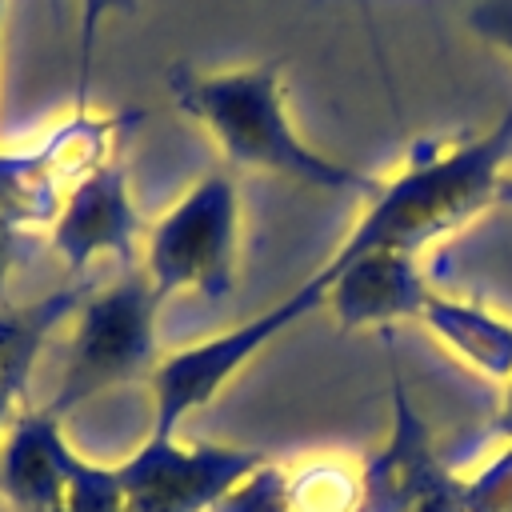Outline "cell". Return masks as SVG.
Segmentation results:
<instances>
[{
	"label": "cell",
	"instance_id": "5b68a950",
	"mask_svg": "<svg viewBox=\"0 0 512 512\" xmlns=\"http://www.w3.org/2000/svg\"><path fill=\"white\" fill-rule=\"evenodd\" d=\"M324 296H328V284L320 272H312L304 284H296L280 304L264 308L260 316L160 356V364L148 376V388H152V428L148 432L152 436H176L184 416L204 408L264 344H272L280 332H288L304 316L320 312Z\"/></svg>",
	"mask_w": 512,
	"mask_h": 512
},
{
	"label": "cell",
	"instance_id": "7402d4cb",
	"mask_svg": "<svg viewBox=\"0 0 512 512\" xmlns=\"http://www.w3.org/2000/svg\"><path fill=\"white\" fill-rule=\"evenodd\" d=\"M4 4H8V0H0V24H4Z\"/></svg>",
	"mask_w": 512,
	"mask_h": 512
},
{
	"label": "cell",
	"instance_id": "9a60e30c",
	"mask_svg": "<svg viewBox=\"0 0 512 512\" xmlns=\"http://www.w3.org/2000/svg\"><path fill=\"white\" fill-rule=\"evenodd\" d=\"M212 512H292L288 500V472L276 468L272 460L260 464L248 480H240Z\"/></svg>",
	"mask_w": 512,
	"mask_h": 512
},
{
	"label": "cell",
	"instance_id": "8992f818",
	"mask_svg": "<svg viewBox=\"0 0 512 512\" xmlns=\"http://www.w3.org/2000/svg\"><path fill=\"white\" fill-rule=\"evenodd\" d=\"M268 464L264 448L248 444H180L176 436H144L116 464L124 512H212L240 480Z\"/></svg>",
	"mask_w": 512,
	"mask_h": 512
},
{
	"label": "cell",
	"instance_id": "6da1fadb",
	"mask_svg": "<svg viewBox=\"0 0 512 512\" xmlns=\"http://www.w3.org/2000/svg\"><path fill=\"white\" fill-rule=\"evenodd\" d=\"M508 164L512 108H504L488 132H468L460 140L432 136L412 144L404 168L392 180H380V192L368 200L360 224L336 252H424L496 204V188Z\"/></svg>",
	"mask_w": 512,
	"mask_h": 512
},
{
	"label": "cell",
	"instance_id": "7a4b0ae2",
	"mask_svg": "<svg viewBox=\"0 0 512 512\" xmlns=\"http://www.w3.org/2000/svg\"><path fill=\"white\" fill-rule=\"evenodd\" d=\"M164 84L172 104L188 120H196L232 164L276 172L296 184L340 196L372 200L380 192V176L324 156L308 140H300L284 108L280 60H260L224 72H196L188 64H172Z\"/></svg>",
	"mask_w": 512,
	"mask_h": 512
},
{
	"label": "cell",
	"instance_id": "e0dca14e",
	"mask_svg": "<svg viewBox=\"0 0 512 512\" xmlns=\"http://www.w3.org/2000/svg\"><path fill=\"white\" fill-rule=\"evenodd\" d=\"M140 0H80V52H76V108H88V76L96 56V36L108 16H132Z\"/></svg>",
	"mask_w": 512,
	"mask_h": 512
},
{
	"label": "cell",
	"instance_id": "44dd1931",
	"mask_svg": "<svg viewBox=\"0 0 512 512\" xmlns=\"http://www.w3.org/2000/svg\"><path fill=\"white\" fill-rule=\"evenodd\" d=\"M496 204H512V164L504 168L500 176V188H496Z\"/></svg>",
	"mask_w": 512,
	"mask_h": 512
},
{
	"label": "cell",
	"instance_id": "3957f363",
	"mask_svg": "<svg viewBox=\"0 0 512 512\" xmlns=\"http://www.w3.org/2000/svg\"><path fill=\"white\" fill-rule=\"evenodd\" d=\"M160 292L152 288L148 272L136 264L108 288H96L80 300L72 312V340L60 372V388L48 400L56 416H68L72 408L88 404L92 396L148 380L160 364L156 352V312Z\"/></svg>",
	"mask_w": 512,
	"mask_h": 512
},
{
	"label": "cell",
	"instance_id": "5bb4252c",
	"mask_svg": "<svg viewBox=\"0 0 512 512\" xmlns=\"http://www.w3.org/2000/svg\"><path fill=\"white\" fill-rule=\"evenodd\" d=\"M56 512H124V488H120L116 464H96L76 452L64 500Z\"/></svg>",
	"mask_w": 512,
	"mask_h": 512
},
{
	"label": "cell",
	"instance_id": "ac0fdd59",
	"mask_svg": "<svg viewBox=\"0 0 512 512\" xmlns=\"http://www.w3.org/2000/svg\"><path fill=\"white\" fill-rule=\"evenodd\" d=\"M468 28L484 44L512 56V0H476L468 8Z\"/></svg>",
	"mask_w": 512,
	"mask_h": 512
},
{
	"label": "cell",
	"instance_id": "52a82bcc",
	"mask_svg": "<svg viewBox=\"0 0 512 512\" xmlns=\"http://www.w3.org/2000/svg\"><path fill=\"white\" fill-rule=\"evenodd\" d=\"M144 232L148 228L140 224L128 192V168L120 156H108L64 192L48 224V244L64 268L80 276L96 256H116L120 264L136 268Z\"/></svg>",
	"mask_w": 512,
	"mask_h": 512
},
{
	"label": "cell",
	"instance_id": "ba28073f",
	"mask_svg": "<svg viewBox=\"0 0 512 512\" xmlns=\"http://www.w3.org/2000/svg\"><path fill=\"white\" fill-rule=\"evenodd\" d=\"M328 284L324 308L336 316L340 328H384L400 320H420L432 288L408 252H360L340 256L332 252L316 268Z\"/></svg>",
	"mask_w": 512,
	"mask_h": 512
},
{
	"label": "cell",
	"instance_id": "8fae6325",
	"mask_svg": "<svg viewBox=\"0 0 512 512\" xmlns=\"http://www.w3.org/2000/svg\"><path fill=\"white\" fill-rule=\"evenodd\" d=\"M84 296H88L84 284H68L60 292L20 304V308L0 304V440L20 412V400H24V388L32 380L44 340L56 332L60 320H72V312L80 308Z\"/></svg>",
	"mask_w": 512,
	"mask_h": 512
},
{
	"label": "cell",
	"instance_id": "ffe728a7",
	"mask_svg": "<svg viewBox=\"0 0 512 512\" xmlns=\"http://www.w3.org/2000/svg\"><path fill=\"white\" fill-rule=\"evenodd\" d=\"M16 224L0 212V300H4V288H8V276H12V264H16Z\"/></svg>",
	"mask_w": 512,
	"mask_h": 512
},
{
	"label": "cell",
	"instance_id": "7c38bea8",
	"mask_svg": "<svg viewBox=\"0 0 512 512\" xmlns=\"http://www.w3.org/2000/svg\"><path fill=\"white\" fill-rule=\"evenodd\" d=\"M420 324L472 372L488 380H508L512 376V320L460 296H444L432 288Z\"/></svg>",
	"mask_w": 512,
	"mask_h": 512
},
{
	"label": "cell",
	"instance_id": "2e32d148",
	"mask_svg": "<svg viewBox=\"0 0 512 512\" xmlns=\"http://www.w3.org/2000/svg\"><path fill=\"white\" fill-rule=\"evenodd\" d=\"M460 480L468 512H512V444H500V452L488 464Z\"/></svg>",
	"mask_w": 512,
	"mask_h": 512
},
{
	"label": "cell",
	"instance_id": "d6986e66",
	"mask_svg": "<svg viewBox=\"0 0 512 512\" xmlns=\"http://www.w3.org/2000/svg\"><path fill=\"white\" fill-rule=\"evenodd\" d=\"M484 440L492 436V440H500V444H512V376L504 380V400H500V408L492 412V420H488V428L480 432Z\"/></svg>",
	"mask_w": 512,
	"mask_h": 512
},
{
	"label": "cell",
	"instance_id": "4fadbf2b",
	"mask_svg": "<svg viewBox=\"0 0 512 512\" xmlns=\"http://www.w3.org/2000/svg\"><path fill=\"white\" fill-rule=\"evenodd\" d=\"M292 512H356L360 500V468L340 460H312L288 472Z\"/></svg>",
	"mask_w": 512,
	"mask_h": 512
},
{
	"label": "cell",
	"instance_id": "9c48e42d",
	"mask_svg": "<svg viewBox=\"0 0 512 512\" xmlns=\"http://www.w3.org/2000/svg\"><path fill=\"white\" fill-rule=\"evenodd\" d=\"M444 456L436 452L428 424L408 400L404 376L392 368V428L380 448H372L360 464V500L356 512H412L428 484L444 472Z\"/></svg>",
	"mask_w": 512,
	"mask_h": 512
},
{
	"label": "cell",
	"instance_id": "30bf717a",
	"mask_svg": "<svg viewBox=\"0 0 512 512\" xmlns=\"http://www.w3.org/2000/svg\"><path fill=\"white\" fill-rule=\"evenodd\" d=\"M76 448L64 436V416L20 408L0 440V496L16 512H56L68 488Z\"/></svg>",
	"mask_w": 512,
	"mask_h": 512
},
{
	"label": "cell",
	"instance_id": "277c9868",
	"mask_svg": "<svg viewBox=\"0 0 512 512\" xmlns=\"http://www.w3.org/2000/svg\"><path fill=\"white\" fill-rule=\"evenodd\" d=\"M240 248V196L228 172L200 176L148 232L140 268L160 300L172 292H196L224 300L236 288Z\"/></svg>",
	"mask_w": 512,
	"mask_h": 512
}]
</instances>
